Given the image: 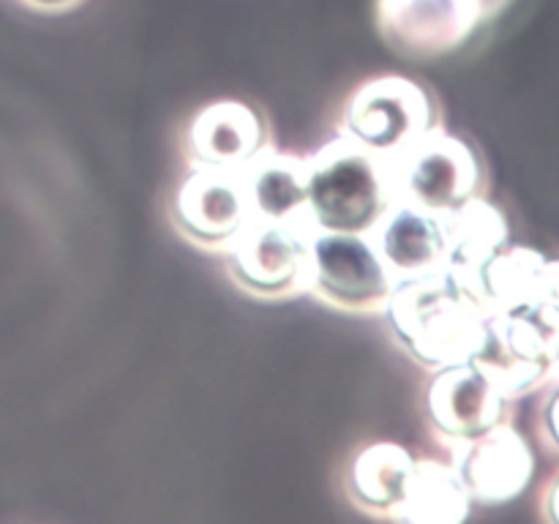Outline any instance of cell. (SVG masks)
<instances>
[{"mask_svg":"<svg viewBox=\"0 0 559 524\" xmlns=\"http://www.w3.org/2000/svg\"><path fill=\"white\" fill-rule=\"evenodd\" d=\"M382 314L399 347L431 371L473 360L486 336L484 306L445 267L399 282Z\"/></svg>","mask_w":559,"mask_h":524,"instance_id":"1","label":"cell"},{"mask_svg":"<svg viewBox=\"0 0 559 524\" xmlns=\"http://www.w3.org/2000/svg\"><path fill=\"white\" fill-rule=\"evenodd\" d=\"M309 200L306 218L322 233L366 235L396 200L391 162L347 134L306 156Z\"/></svg>","mask_w":559,"mask_h":524,"instance_id":"2","label":"cell"},{"mask_svg":"<svg viewBox=\"0 0 559 524\" xmlns=\"http://www.w3.org/2000/svg\"><path fill=\"white\" fill-rule=\"evenodd\" d=\"M473 364L511 402L559 380V331L538 306L486 314V336Z\"/></svg>","mask_w":559,"mask_h":524,"instance_id":"3","label":"cell"},{"mask_svg":"<svg viewBox=\"0 0 559 524\" xmlns=\"http://www.w3.org/2000/svg\"><path fill=\"white\" fill-rule=\"evenodd\" d=\"M396 200H407L445 218L486 191V169L478 153L456 134L435 126L415 145L391 158Z\"/></svg>","mask_w":559,"mask_h":524,"instance_id":"4","label":"cell"},{"mask_svg":"<svg viewBox=\"0 0 559 524\" xmlns=\"http://www.w3.org/2000/svg\"><path fill=\"white\" fill-rule=\"evenodd\" d=\"M396 284L369 235L322 229L311 233L306 293L331 309L349 314H382Z\"/></svg>","mask_w":559,"mask_h":524,"instance_id":"5","label":"cell"},{"mask_svg":"<svg viewBox=\"0 0 559 524\" xmlns=\"http://www.w3.org/2000/svg\"><path fill=\"white\" fill-rule=\"evenodd\" d=\"M437 123L435 98L420 82L402 74L366 80L344 107L342 131L382 158H396Z\"/></svg>","mask_w":559,"mask_h":524,"instance_id":"6","label":"cell"},{"mask_svg":"<svg viewBox=\"0 0 559 524\" xmlns=\"http://www.w3.org/2000/svg\"><path fill=\"white\" fill-rule=\"evenodd\" d=\"M309 218L273 222L254 216L222 251L227 273L254 298H289L309 287Z\"/></svg>","mask_w":559,"mask_h":524,"instance_id":"7","label":"cell"},{"mask_svg":"<svg viewBox=\"0 0 559 524\" xmlns=\"http://www.w3.org/2000/svg\"><path fill=\"white\" fill-rule=\"evenodd\" d=\"M513 0H377V27L402 58L456 52Z\"/></svg>","mask_w":559,"mask_h":524,"instance_id":"8","label":"cell"},{"mask_svg":"<svg viewBox=\"0 0 559 524\" xmlns=\"http://www.w3.org/2000/svg\"><path fill=\"white\" fill-rule=\"evenodd\" d=\"M511 415V398L473 360L435 369L426 385V418L445 451L506 424Z\"/></svg>","mask_w":559,"mask_h":524,"instance_id":"9","label":"cell"},{"mask_svg":"<svg viewBox=\"0 0 559 524\" xmlns=\"http://www.w3.org/2000/svg\"><path fill=\"white\" fill-rule=\"evenodd\" d=\"M173 227L189 243L224 251L254 218L240 169L194 167L173 200Z\"/></svg>","mask_w":559,"mask_h":524,"instance_id":"10","label":"cell"},{"mask_svg":"<svg viewBox=\"0 0 559 524\" xmlns=\"http://www.w3.org/2000/svg\"><path fill=\"white\" fill-rule=\"evenodd\" d=\"M448 456L473 502L489 508L522 497L535 473L533 448L511 420L491 426L473 440L459 442Z\"/></svg>","mask_w":559,"mask_h":524,"instance_id":"11","label":"cell"},{"mask_svg":"<svg viewBox=\"0 0 559 524\" xmlns=\"http://www.w3.org/2000/svg\"><path fill=\"white\" fill-rule=\"evenodd\" d=\"M366 235L396 282L445 267V218L413 202L393 200Z\"/></svg>","mask_w":559,"mask_h":524,"instance_id":"12","label":"cell"},{"mask_svg":"<svg viewBox=\"0 0 559 524\" xmlns=\"http://www.w3.org/2000/svg\"><path fill=\"white\" fill-rule=\"evenodd\" d=\"M267 145V126L243 102H213L191 118L186 151L194 167L243 169Z\"/></svg>","mask_w":559,"mask_h":524,"instance_id":"13","label":"cell"},{"mask_svg":"<svg viewBox=\"0 0 559 524\" xmlns=\"http://www.w3.org/2000/svg\"><path fill=\"white\" fill-rule=\"evenodd\" d=\"M508 243H511V224L506 213L484 194L473 196L445 216V271L475 298H478L480 271Z\"/></svg>","mask_w":559,"mask_h":524,"instance_id":"14","label":"cell"},{"mask_svg":"<svg viewBox=\"0 0 559 524\" xmlns=\"http://www.w3.org/2000/svg\"><path fill=\"white\" fill-rule=\"evenodd\" d=\"M240 178L254 216L273 218V222L306 218V200H309L306 158L265 145L240 169Z\"/></svg>","mask_w":559,"mask_h":524,"instance_id":"15","label":"cell"},{"mask_svg":"<svg viewBox=\"0 0 559 524\" xmlns=\"http://www.w3.org/2000/svg\"><path fill=\"white\" fill-rule=\"evenodd\" d=\"M415 456L393 440L369 442L355 453L347 469V495L360 511L391 519L407 491Z\"/></svg>","mask_w":559,"mask_h":524,"instance_id":"16","label":"cell"},{"mask_svg":"<svg viewBox=\"0 0 559 524\" xmlns=\"http://www.w3.org/2000/svg\"><path fill=\"white\" fill-rule=\"evenodd\" d=\"M473 497L464 489L462 478L448 458H415L407 491L391 522L404 524H462L469 519Z\"/></svg>","mask_w":559,"mask_h":524,"instance_id":"17","label":"cell"},{"mask_svg":"<svg viewBox=\"0 0 559 524\" xmlns=\"http://www.w3.org/2000/svg\"><path fill=\"white\" fill-rule=\"evenodd\" d=\"M546 278L549 260L538 249L508 243L480 271L478 300L486 314L530 309L544 298Z\"/></svg>","mask_w":559,"mask_h":524,"instance_id":"18","label":"cell"},{"mask_svg":"<svg viewBox=\"0 0 559 524\" xmlns=\"http://www.w3.org/2000/svg\"><path fill=\"white\" fill-rule=\"evenodd\" d=\"M535 434L540 445L559 458V380L540 391L538 409H535Z\"/></svg>","mask_w":559,"mask_h":524,"instance_id":"19","label":"cell"},{"mask_svg":"<svg viewBox=\"0 0 559 524\" xmlns=\"http://www.w3.org/2000/svg\"><path fill=\"white\" fill-rule=\"evenodd\" d=\"M538 508L544 522L559 524V467L544 480V489H540V497H538Z\"/></svg>","mask_w":559,"mask_h":524,"instance_id":"20","label":"cell"},{"mask_svg":"<svg viewBox=\"0 0 559 524\" xmlns=\"http://www.w3.org/2000/svg\"><path fill=\"white\" fill-rule=\"evenodd\" d=\"M25 3L38 5V9H66V5H74L76 0H25Z\"/></svg>","mask_w":559,"mask_h":524,"instance_id":"21","label":"cell"}]
</instances>
